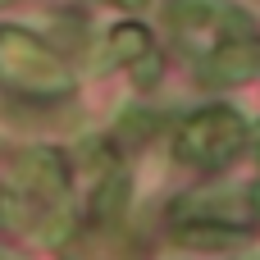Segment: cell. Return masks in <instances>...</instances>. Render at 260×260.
Returning <instances> with one entry per match:
<instances>
[{"label": "cell", "mask_w": 260, "mask_h": 260, "mask_svg": "<svg viewBox=\"0 0 260 260\" xmlns=\"http://www.w3.org/2000/svg\"><path fill=\"white\" fill-rule=\"evenodd\" d=\"M18 174H23L27 192H37V197H64V165H59V155L27 151L18 160Z\"/></svg>", "instance_id": "obj_7"}, {"label": "cell", "mask_w": 260, "mask_h": 260, "mask_svg": "<svg viewBox=\"0 0 260 260\" xmlns=\"http://www.w3.org/2000/svg\"><path fill=\"white\" fill-rule=\"evenodd\" d=\"M251 206H256V210H260V187H256V197H251Z\"/></svg>", "instance_id": "obj_13"}, {"label": "cell", "mask_w": 260, "mask_h": 260, "mask_svg": "<svg viewBox=\"0 0 260 260\" xmlns=\"http://www.w3.org/2000/svg\"><path fill=\"white\" fill-rule=\"evenodd\" d=\"M123 206H128V174H110L96 187V197H91V219L96 224H114L123 215Z\"/></svg>", "instance_id": "obj_8"}, {"label": "cell", "mask_w": 260, "mask_h": 260, "mask_svg": "<svg viewBox=\"0 0 260 260\" xmlns=\"http://www.w3.org/2000/svg\"><path fill=\"white\" fill-rule=\"evenodd\" d=\"M110 5H123V9H146L151 0H110Z\"/></svg>", "instance_id": "obj_12"}, {"label": "cell", "mask_w": 260, "mask_h": 260, "mask_svg": "<svg viewBox=\"0 0 260 260\" xmlns=\"http://www.w3.org/2000/svg\"><path fill=\"white\" fill-rule=\"evenodd\" d=\"M242 137H247V123L233 110H224V105L201 110L178 133V160L183 165H201V169H219V165L233 160V151L242 146Z\"/></svg>", "instance_id": "obj_1"}, {"label": "cell", "mask_w": 260, "mask_h": 260, "mask_svg": "<svg viewBox=\"0 0 260 260\" xmlns=\"http://www.w3.org/2000/svg\"><path fill=\"white\" fill-rule=\"evenodd\" d=\"M169 18L178 32H206V27H219L229 41H251V18L224 0H174L169 5Z\"/></svg>", "instance_id": "obj_3"}, {"label": "cell", "mask_w": 260, "mask_h": 260, "mask_svg": "<svg viewBox=\"0 0 260 260\" xmlns=\"http://www.w3.org/2000/svg\"><path fill=\"white\" fill-rule=\"evenodd\" d=\"M18 59V69H5L14 82H23L27 87V69H37V82H41V91H55V96H64L69 87H73V78L64 73V64L59 59H50L27 32H0V64H14Z\"/></svg>", "instance_id": "obj_2"}, {"label": "cell", "mask_w": 260, "mask_h": 260, "mask_svg": "<svg viewBox=\"0 0 260 260\" xmlns=\"http://www.w3.org/2000/svg\"><path fill=\"white\" fill-rule=\"evenodd\" d=\"M155 128H160V119H155V114H146V110H123V119H119L114 137H119L123 146H142Z\"/></svg>", "instance_id": "obj_10"}, {"label": "cell", "mask_w": 260, "mask_h": 260, "mask_svg": "<svg viewBox=\"0 0 260 260\" xmlns=\"http://www.w3.org/2000/svg\"><path fill=\"white\" fill-rule=\"evenodd\" d=\"M155 78H160V55L151 50V55H142V59L133 64V82H137V87H151Z\"/></svg>", "instance_id": "obj_11"}, {"label": "cell", "mask_w": 260, "mask_h": 260, "mask_svg": "<svg viewBox=\"0 0 260 260\" xmlns=\"http://www.w3.org/2000/svg\"><path fill=\"white\" fill-rule=\"evenodd\" d=\"M260 69V46L256 41H219L206 59H201V82L206 87H238Z\"/></svg>", "instance_id": "obj_4"}, {"label": "cell", "mask_w": 260, "mask_h": 260, "mask_svg": "<svg viewBox=\"0 0 260 260\" xmlns=\"http://www.w3.org/2000/svg\"><path fill=\"white\" fill-rule=\"evenodd\" d=\"M0 5H9V0H0Z\"/></svg>", "instance_id": "obj_15"}, {"label": "cell", "mask_w": 260, "mask_h": 260, "mask_svg": "<svg viewBox=\"0 0 260 260\" xmlns=\"http://www.w3.org/2000/svg\"><path fill=\"white\" fill-rule=\"evenodd\" d=\"M247 238L251 229H233V224H178L174 229V242L187 251H229V247H242Z\"/></svg>", "instance_id": "obj_6"}, {"label": "cell", "mask_w": 260, "mask_h": 260, "mask_svg": "<svg viewBox=\"0 0 260 260\" xmlns=\"http://www.w3.org/2000/svg\"><path fill=\"white\" fill-rule=\"evenodd\" d=\"M110 55H114V59H128V64H137L142 55H151V37H146V27H137V23L114 27V32H110Z\"/></svg>", "instance_id": "obj_9"}, {"label": "cell", "mask_w": 260, "mask_h": 260, "mask_svg": "<svg viewBox=\"0 0 260 260\" xmlns=\"http://www.w3.org/2000/svg\"><path fill=\"white\" fill-rule=\"evenodd\" d=\"M256 155H260V128H256Z\"/></svg>", "instance_id": "obj_14"}, {"label": "cell", "mask_w": 260, "mask_h": 260, "mask_svg": "<svg viewBox=\"0 0 260 260\" xmlns=\"http://www.w3.org/2000/svg\"><path fill=\"white\" fill-rule=\"evenodd\" d=\"M197 215V224H233L242 219V229H251V197L238 192H192L174 206V219Z\"/></svg>", "instance_id": "obj_5"}]
</instances>
